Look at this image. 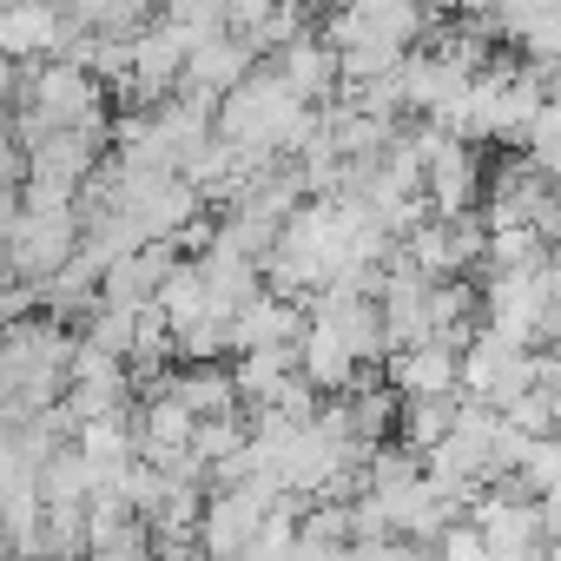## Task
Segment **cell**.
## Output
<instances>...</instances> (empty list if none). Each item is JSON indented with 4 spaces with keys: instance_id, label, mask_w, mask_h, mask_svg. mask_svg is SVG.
Wrapping results in <instances>:
<instances>
[{
    "instance_id": "6da1fadb",
    "label": "cell",
    "mask_w": 561,
    "mask_h": 561,
    "mask_svg": "<svg viewBox=\"0 0 561 561\" xmlns=\"http://www.w3.org/2000/svg\"><path fill=\"white\" fill-rule=\"evenodd\" d=\"M305 119H311V106L277 80V67H251L231 93H218V106H211V139H225V146H244V152H291L298 146V133H305Z\"/></svg>"
},
{
    "instance_id": "7a4b0ae2",
    "label": "cell",
    "mask_w": 561,
    "mask_h": 561,
    "mask_svg": "<svg viewBox=\"0 0 561 561\" xmlns=\"http://www.w3.org/2000/svg\"><path fill=\"white\" fill-rule=\"evenodd\" d=\"M21 93H27L21 113H34L47 133H60V126H106V87L87 67H73V60H41L21 80Z\"/></svg>"
},
{
    "instance_id": "3957f363",
    "label": "cell",
    "mask_w": 561,
    "mask_h": 561,
    "mask_svg": "<svg viewBox=\"0 0 561 561\" xmlns=\"http://www.w3.org/2000/svg\"><path fill=\"white\" fill-rule=\"evenodd\" d=\"M423 34V14L416 0H344L331 14V54H351V47H397L410 54V41Z\"/></svg>"
},
{
    "instance_id": "277c9868",
    "label": "cell",
    "mask_w": 561,
    "mask_h": 561,
    "mask_svg": "<svg viewBox=\"0 0 561 561\" xmlns=\"http://www.w3.org/2000/svg\"><path fill=\"white\" fill-rule=\"evenodd\" d=\"M179 264V251L159 238V244H139V251H126V257H113L106 271H100V285H93V311H139V305H152V291H159V277Z\"/></svg>"
},
{
    "instance_id": "5b68a950",
    "label": "cell",
    "mask_w": 561,
    "mask_h": 561,
    "mask_svg": "<svg viewBox=\"0 0 561 561\" xmlns=\"http://www.w3.org/2000/svg\"><path fill=\"white\" fill-rule=\"evenodd\" d=\"M251 67H257V54H251L238 34H211V41H198V47L185 54V67H179V87H172V93L218 100V93H231Z\"/></svg>"
},
{
    "instance_id": "8992f818",
    "label": "cell",
    "mask_w": 561,
    "mask_h": 561,
    "mask_svg": "<svg viewBox=\"0 0 561 561\" xmlns=\"http://www.w3.org/2000/svg\"><path fill=\"white\" fill-rule=\"evenodd\" d=\"M277 80H285L305 106H324L331 100V87H337V54H331V41L324 34H291L285 47H277Z\"/></svg>"
},
{
    "instance_id": "52a82bcc",
    "label": "cell",
    "mask_w": 561,
    "mask_h": 561,
    "mask_svg": "<svg viewBox=\"0 0 561 561\" xmlns=\"http://www.w3.org/2000/svg\"><path fill=\"white\" fill-rule=\"evenodd\" d=\"M383 383H390L397 397H443V390H456V351L436 344V337L403 344V351H390Z\"/></svg>"
},
{
    "instance_id": "ba28073f",
    "label": "cell",
    "mask_w": 561,
    "mask_h": 561,
    "mask_svg": "<svg viewBox=\"0 0 561 561\" xmlns=\"http://www.w3.org/2000/svg\"><path fill=\"white\" fill-rule=\"evenodd\" d=\"M93 489H100V482H93V469L80 462V449H73V443H60V449H54V456L41 462V502H47V508H54V502L80 508V502H87Z\"/></svg>"
},
{
    "instance_id": "9c48e42d",
    "label": "cell",
    "mask_w": 561,
    "mask_h": 561,
    "mask_svg": "<svg viewBox=\"0 0 561 561\" xmlns=\"http://www.w3.org/2000/svg\"><path fill=\"white\" fill-rule=\"evenodd\" d=\"M159 21H165L185 47H198V41L225 34V0H159Z\"/></svg>"
}]
</instances>
